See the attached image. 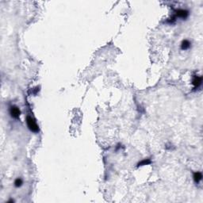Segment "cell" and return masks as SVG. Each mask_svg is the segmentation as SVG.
Instances as JSON below:
<instances>
[{
  "label": "cell",
  "mask_w": 203,
  "mask_h": 203,
  "mask_svg": "<svg viewBox=\"0 0 203 203\" xmlns=\"http://www.w3.org/2000/svg\"><path fill=\"white\" fill-rule=\"evenodd\" d=\"M26 123H27V125L29 127V129H30L32 132L37 133L39 131V127H38V125H37L36 122L34 121V119L33 117L28 116L26 117Z\"/></svg>",
  "instance_id": "obj_1"
},
{
  "label": "cell",
  "mask_w": 203,
  "mask_h": 203,
  "mask_svg": "<svg viewBox=\"0 0 203 203\" xmlns=\"http://www.w3.org/2000/svg\"><path fill=\"white\" fill-rule=\"evenodd\" d=\"M10 115L14 117V118H18L20 114H21V111L17 107V106H11L10 110Z\"/></svg>",
  "instance_id": "obj_2"
},
{
  "label": "cell",
  "mask_w": 203,
  "mask_h": 203,
  "mask_svg": "<svg viewBox=\"0 0 203 203\" xmlns=\"http://www.w3.org/2000/svg\"><path fill=\"white\" fill-rule=\"evenodd\" d=\"M175 13H176V17L181 18H186L188 14H189L188 11L186 10H177Z\"/></svg>",
  "instance_id": "obj_3"
},
{
  "label": "cell",
  "mask_w": 203,
  "mask_h": 203,
  "mask_svg": "<svg viewBox=\"0 0 203 203\" xmlns=\"http://www.w3.org/2000/svg\"><path fill=\"white\" fill-rule=\"evenodd\" d=\"M201 81H202V78L201 76H195L192 82L193 85L194 86V88L198 87L201 84Z\"/></svg>",
  "instance_id": "obj_4"
},
{
  "label": "cell",
  "mask_w": 203,
  "mask_h": 203,
  "mask_svg": "<svg viewBox=\"0 0 203 203\" xmlns=\"http://www.w3.org/2000/svg\"><path fill=\"white\" fill-rule=\"evenodd\" d=\"M202 178V175L201 172H195L194 174V179L195 183H199Z\"/></svg>",
  "instance_id": "obj_5"
},
{
  "label": "cell",
  "mask_w": 203,
  "mask_h": 203,
  "mask_svg": "<svg viewBox=\"0 0 203 203\" xmlns=\"http://www.w3.org/2000/svg\"><path fill=\"white\" fill-rule=\"evenodd\" d=\"M190 47V43L189 41L187 40H184L183 42H182V44H181V48L183 50H186Z\"/></svg>",
  "instance_id": "obj_6"
},
{
  "label": "cell",
  "mask_w": 203,
  "mask_h": 203,
  "mask_svg": "<svg viewBox=\"0 0 203 203\" xmlns=\"http://www.w3.org/2000/svg\"><path fill=\"white\" fill-rule=\"evenodd\" d=\"M150 163H151V160H150L149 159H146V160H144L141 162H140L138 163V166H144V165H148Z\"/></svg>",
  "instance_id": "obj_7"
},
{
  "label": "cell",
  "mask_w": 203,
  "mask_h": 203,
  "mask_svg": "<svg viewBox=\"0 0 203 203\" xmlns=\"http://www.w3.org/2000/svg\"><path fill=\"white\" fill-rule=\"evenodd\" d=\"M14 185H15L16 187H19L22 185V180L21 178H17L14 182Z\"/></svg>",
  "instance_id": "obj_8"
}]
</instances>
